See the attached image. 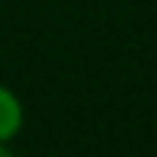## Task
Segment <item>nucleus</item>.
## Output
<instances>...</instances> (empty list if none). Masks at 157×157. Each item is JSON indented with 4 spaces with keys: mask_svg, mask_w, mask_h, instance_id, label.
Here are the masks:
<instances>
[{
    "mask_svg": "<svg viewBox=\"0 0 157 157\" xmlns=\"http://www.w3.org/2000/svg\"><path fill=\"white\" fill-rule=\"evenodd\" d=\"M23 102L6 84H0V143H12L23 128Z\"/></svg>",
    "mask_w": 157,
    "mask_h": 157,
    "instance_id": "obj_1",
    "label": "nucleus"
},
{
    "mask_svg": "<svg viewBox=\"0 0 157 157\" xmlns=\"http://www.w3.org/2000/svg\"><path fill=\"white\" fill-rule=\"evenodd\" d=\"M0 157H17V154L9 148V143H0Z\"/></svg>",
    "mask_w": 157,
    "mask_h": 157,
    "instance_id": "obj_2",
    "label": "nucleus"
}]
</instances>
